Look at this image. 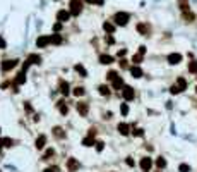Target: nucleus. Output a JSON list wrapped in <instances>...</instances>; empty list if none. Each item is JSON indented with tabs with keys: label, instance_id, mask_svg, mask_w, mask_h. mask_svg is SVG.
<instances>
[{
	"label": "nucleus",
	"instance_id": "46",
	"mask_svg": "<svg viewBox=\"0 0 197 172\" xmlns=\"http://www.w3.org/2000/svg\"><path fill=\"white\" fill-rule=\"evenodd\" d=\"M53 29L55 31H60V29H62V22H57V24L53 26Z\"/></svg>",
	"mask_w": 197,
	"mask_h": 172
},
{
	"label": "nucleus",
	"instance_id": "7",
	"mask_svg": "<svg viewBox=\"0 0 197 172\" xmlns=\"http://www.w3.org/2000/svg\"><path fill=\"white\" fill-rule=\"evenodd\" d=\"M75 108H77V112H79L82 117H86L87 112H89V103H87V102H77Z\"/></svg>",
	"mask_w": 197,
	"mask_h": 172
},
{
	"label": "nucleus",
	"instance_id": "27",
	"mask_svg": "<svg viewBox=\"0 0 197 172\" xmlns=\"http://www.w3.org/2000/svg\"><path fill=\"white\" fill-rule=\"evenodd\" d=\"M94 145H96V141H94V138H91V136H87V138L82 140V146H94Z\"/></svg>",
	"mask_w": 197,
	"mask_h": 172
},
{
	"label": "nucleus",
	"instance_id": "20",
	"mask_svg": "<svg viewBox=\"0 0 197 172\" xmlns=\"http://www.w3.org/2000/svg\"><path fill=\"white\" fill-rule=\"evenodd\" d=\"M27 60H29V64H41V57H40V55L38 54H29L27 55Z\"/></svg>",
	"mask_w": 197,
	"mask_h": 172
},
{
	"label": "nucleus",
	"instance_id": "34",
	"mask_svg": "<svg viewBox=\"0 0 197 172\" xmlns=\"http://www.w3.org/2000/svg\"><path fill=\"white\" fill-rule=\"evenodd\" d=\"M178 172H190V165L189 164H180L178 165Z\"/></svg>",
	"mask_w": 197,
	"mask_h": 172
},
{
	"label": "nucleus",
	"instance_id": "16",
	"mask_svg": "<svg viewBox=\"0 0 197 172\" xmlns=\"http://www.w3.org/2000/svg\"><path fill=\"white\" fill-rule=\"evenodd\" d=\"M26 83V71H21L19 74H17V78L14 79V84L19 86V84H24Z\"/></svg>",
	"mask_w": 197,
	"mask_h": 172
},
{
	"label": "nucleus",
	"instance_id": "9",
	"mask_svg": "<svg viewBox=\"0 0 197 172\" xmlns=\"http://www.w3.org/2000/svg\"><path fill=\"white\" fill-rule=\"evenodd\" d=\"M70 16H72V14H70V11H65V9H62V11L57 12V19H59V22H62V24L69 21Z\"/></svg>",
	"mask_w": 197,
	"mask_h": 172
},
{
	"label": "nucleus",
	"instance_id": "23",
	"mask_svg": "<svg viewBox=\"0 0 197 172\" xmlns=\"http://www.w3.org/2000/svg\"><path fill=\"white\" fill-rule=\"evenodd\" d=\"M57 105H59L60 114H62V115H67V114H69V107H67V103H65L64 100H60V102L57 103Z\"/></svg>",
	"mask_w": 197,
	"mask_h": 172
},
{
	"label": "nucleus",
	"instance_id": "2",
	"mask_svg": "<svg viewBox=\"0 0 197 172\" xmlns=\"http://www.w3.org/2000/svg\"><path fill=\"white\" fill-rule=\"evenodd\" d=\"M82 12V0H70V14L79 16Z\"/></svg>",
	"mask_w": 197,
	"mask_h": 172
},
{
	"label": "nucleus",
	"instance_id": "10",
	"mask_svg": "<svg viewBox=\"0 0 197 172\" xmlns=\"http://www.w3.org/2000/svg\"><path fill=\"white\" fill-rule=\"evenodd\" d=\"M50 43H52L50 36H40L36 40V47H38V48H45V47H48Z\"/></svg>",
	"mask_w": 197,
	"mask_h": 172
},
{
	"label": "nucleus",
	"instance_id": "17",
	"mask_svg": "<svg viewBox=\"0 0 197 172\" xmlns=\"http://www.w3.org/2000/svg\"><path fill=\"white\" fill-rule=\"evenodd\" d=\"M130 74H132V78H142V69H141V67H139V65H132V67H130Z\"/></svg>",
	"mask_w": 197,
	"mask_h": 172
},
{
	"label": "nucleus",
	"instance_id": "30",
	"mask_svg": "<svg viewBox=\"0 0 197 172\" xmlns=\"http://www.w3.org/2000/svg\"><path fill=\"white\" fill-rule=\"evenodd\" d=\"M2 143H4V146H5V148H11V146L16 145V141L11 140V138H2Z\"/></svg>",
	"mask_w": 197,
	"mask_h": 172
},
{
	"label": "nucleus",
	"instance_id": "41",
	"mask_svg": "<svg viewBox=\"0 0 197 172\" xmlns=\"http://www.w3.org/2000/svg\"><path fill=\"white\" fill-rule=\"evenodd\" d=\"M103 148H105V143H103V141H98V143H96V150L103 151Z\"/></svg>",
	"mask_w": 197,
	"mask_h": 172
},
{
	"label": "nucleus",
	"instance_id": "39",
	"mask_svg": "<svg viewBox=\"0 0 197 172\" xmlns=\"http://www.w3.org/2000/svg\"><path fill=\"white\" fill-rule=\"evenodd\" d=\"M125 164H127L129 167H135V162H134L132 157H127V158H125Z\"/></svg>",
	"mask_w": 197,
	"mask_h": 172
},
{
	"label": "nucleus",
	"instance_id": "40",
	"mask_svg": "<svg viewBox=\"0 0 197 172\" xmlns=\"http://www.w3.org/2000/svg\"><path fill=\"white\" fill-rule=\"evenodd\" d=\"M5 48H7V41L0 36V50H5Z\"/></svg>",
	"mask_w": 197,
	"mask_h": 172
},
{
	"label": "nucleus",
	"instance_id": "1",
	"mask_svg": "<svg viewBox=\"0 0 197 172\" xmlns=\"http://www.w3.org/2000/svg\"><path fill=\"white\" fill-rule=\"evenodd\" d=\"M129 19H130V16H129L127 12H117V14H115V17H113L115 24H118V26H127Z\"/></svg>",
	"mask_w": 197,
	"mask_h": 172
},
{
	"label": "nucleus",
	"instance_id": "12",
	"mask_svg": "<svg viewBox=\"0 0 197 172\" xmlns=\"http://www.w3.org/2000/svg\"><path fill=\"white\" fill-rule=\"evenodd\" d=\"M45 145H46V136L45 134H40L36 138V141H34V146H36L38 150H43L45 148Z\"/></svg>",
	"mask_w": 197,
	"mask_h": 172
},
{
	"label": "nucleus",
	"instance_id": "48",
	"mask_svg": "<svg viewBox=\"0 0 197 172\" xmlns=\"http://www.w3.org/2000/svg\"><path fill=\"white\" fill-rule=\"evenodd\" d=\"M45 172H57V167H48V169H45Z\"/></svg>",
	"mask_w": 197,
	"mask_h": 172
},
{
	"label": "nucleus",
	"instance_id": "3",
	"mask_svg": "<svg viewBox=\"0 0 197 172\" xmlns=\"http://www.w3.org/2000/svg\"><path fill=\"white\" fill-rule=\"evenodd\" d=\"M122 97L125 102H132L134 98H135V90H134L132 86H125L122 90Z\"/></svg>",
	"mask_w": 197,
	"mask_h": 172
},
{
	"label": "nucleus",
	"instance_id": "15",
	"mask_svg": "<svg viewBox=\"0 0 197 172\" xmlns=\"http://www.w3.org/2000/svg\"><path fill=\"white\" fill-rule=\"evenodd\" d=\"M100 64H103V65L113 64V57H112V55H106V54H101V55H100Z\"/></svg>",
	"mask_w": 197,
	"mask_h": 172
},
{
	"label": "nucleus",
	"instance_id": "13",
	"mask_svg": "<svg viewBox=\"0 0 197 172\" xmlns=\"http://www.w3.org/2000/svg\"><path fill=\"white\" fill-rule=\"evenodd\" d=\"M112 86H113V90H118V91H120V90H123V88H125L123 78H120V76H118L117 79H113V81H112Z\"/></svg>",
	"mask_w": 197,
	"mask_h": 172
},
{
	"label": "nucleus",
	"instance_id": "49",
	"mask_svg": "<svg viewBox=\"0 0 197 172\" xmlns=\"http://www.w3.org/2000/svg\"><path fill=\"white\" fill-rule=\"evenodd\" d=\"M106 41H108V43H110V45H112V43H115V40H113V38H112V36H108V38H106Z\"/></svg>",
	"mask_w": 197,
	"mask_h": 172
},
{
	"label": "nucleus",
	"instance_id": "5",
	"mask_svg": "<svg viewBox=\"0 0 197 172\" xmlns=\"http://www.w3.org/2000/svg\"><path fill=\"white\" fill-rule=\"evenodd\" d=\"M139 165H141L142 172H149L151 167H153V158H151V157H142L141 162H139Z\"/></svg>",
	"mask_w": 197,
	"mask_h": 172
},
{
	"label": "nucleus",
	"instance_id": "45",
	"mask_svg": "<svg viewBox=\"0 0 197 172\" xmlns=\"http://www.w3.org/2000/svg\"><path fill=\"white\" fill-rule=\"evenodd\" d=\"M125 54H127V50H125V48H123V50H118V57H125Z\"/></svg>",
	"mask_w": 197,
	"mask_h": 172
},
{
	"label": "nucleus",
	"instance_id": "43",
	"mask_svg": "<svg viewBox=\"0 0 197 172\" xmlns=\"http://www.w3.org/2000/svg\"><path fill=\"white\" fill-rule=\"evenodd\" d=\"M120 67H122V69H127V60L125 59H120Z\"/></svg>",
	"mask_w": 197,
	"mask_h": 172
},
{
	"label": "nucleus",
	"instance_id": "31",
	"mask_svg": "<svg viewBox=\"0 0 197 172\" xmlns=\"http://www.w3.org/2000/svg\"><path fill=\"white\" fill-rule=\"evenodd\" d=\"M156 167H158V169H165V167H166V160L163 158V157H158V160H156Z\"/></svg>",
	"mask_w": 197,
	"mask_h": 172
},
{
	"label": "nucleus",
	"instance_id": "51",
	"mask_svg": "<svg viewBox=\"0 0 197 172\" xmlns=\"http://www.w3.org/2000/svg\"><path fill=\"white\" fill-rule=\"evenodd\" d=\"M2 146H4V143H2V140H0V150H2Z\"/></svg>",
	"mask_w": 197,
	"mask_h": 172
},
{
	"label": "nucleus",
	"instance_id": "36",
	"mask_svg": "<svg viewBox=\"0 0 197 172\" xmlns=\"http://www.w3.org/2000/svg\"><path fill=\"white\" fill-rule=\"evenodd\" d=\"M120 112H122V115H127L129 114V105L127 103H120Z\"/></svg>",
	"mask_w": 197,
	"mask_h": 172
},
{
	"label": "nucleus",
	"instance_id": "21",
	"mask_svg": "<svg viewBox=\"0 0 197 172\" xmlns=\"http://www.w3.org/2000/svg\"><path fill=\"white\" fill-rule=\"evenodd\" d=\"M72 95H74V97H84L86 95V90H84V86H75L74 90H72Z\"/></svg>",
	"mask_w": 197,
	"mask_h": 172
},
{
	"label": "nucleus",
	"instance_id": "47",
	"mask_svg": "<svg viewBox=\"0 0 197 172\" xmlns=\"http://www.w3.org/2000/svg\"><path fill=\"white\" fill-rule=\"evenodd\" d=\"M139 54H141V55L146 54V47H144V45H142V47H139Z\"/></svg>",
	"mask_w": 197,
	"mask_h": 172
},
{
	"label": "nucleus",
	"instance_id": "11",
	"mask_svg": "<svg viewBox=\"0 0 197 172\" xmlns=\"http://www.w3.org/2000/svg\"><path fill=\"white\" fill-rule=\"evenodd\" d=\"M166 59H168V62H170L171 65H176V64H180L182 62V55L176 54V52H173V54H170Z\"/></svg>",
	"mask_w": 197,
	"mask_h": 172
},
{
	"label": "nucleus",
	"instance_id": "29",
	"mask_svg": "<svg viewBox=\"0 0 197 172\" xmlns=\"http://www.w3.org/2000/svg\"><path fill=\"white\" fill-rule=\"evenodd\" d=\"M52 157H55V150L53 148H48V150L45 151V155H43V160H50Z\"/></svg>",
	"mask_w": 197,
	"mask_h": 172
},
{
	"label": "nucleus",
	"instance_id": "53",
	"mask_svg": "<svg viewBox=\"0 0 197 172\" xmlns=\"http://www.w3.org/2000/svg\"><path fill=\"white\" fill-rule=\"evenodd\" d=\"M0 131H2V129H0Z\"/></svg>",
	"mask_w": 197,
	"mask_h": 172
},
{
	"label": "nucleus",
	"instance_id": "4",
	"mask_svg": "<svg viewBox=\"0 0 197 172\" xmlns=\"http://www.w3.org/2000/svg\"><path fill=\"white\" fill-rule=\"evenodd\" d=\"M65 169H67L69 172H75L77 169H79V160L74 158V157L67 158V162H65Z\"/></svg>",
	"mask_w": 197,
	"mask_h": 172
},
{
	"label": "nucleus",
	"instance_id": "18",
	"mask_svg": "<svg viewBox=\"0 0 197 172\" xmlns=\"http://www.w3.org/2000/svg\"><path fill=\"white\" fill-rule=\"evenodd\" d=\"M137 31L142 35V36H148V33H149V26L146 24V22H139L137 24Z\"/></svg>",
	"mask_w": 197,
	"mask_h": 172
},
{
	"label": "nucleus",
	"instance_id": "50",
	"mask_svg": "<svg viewBox=\"0 0 197 172\" xmlns=\"http://www.w3.org/2000/svg\"><path fill=\"white\" fill-rule=\"evenodd\" d=\"M84 2H87V4H94L96 0H84Z\"/></svg>",
	"mask_w": 197,
	"mask_h": 172
},
{
	"label": "nucleus",
	"instance_id": "28",
	"mask_svg": "<svg viewBox=\"0 0 197 172\" xmlns=\"http://www.w3.org/2000/svg\"><path fill=\"white\" fill-rule=\"evenodd\" d=\"M189 72L197 74V60H190V62H189Z\"/></svg>",
	"mask_w": 197,
	"mask_h": 172
},
{
	"label": "nucleus",
	"instance_id": "22",
	"mask_svg": "<svg viewBox=\"0 0 197 172\" xmlns=\"http://www.w3.org/2000/svg\"><path fill=\"white\" fill-rule=\"evenodd\" d=\"M74 71H75V72H79L82 78H87V71L84 69V65H82V64H75L74 65Z\"/></svg>",
	"mask_w": 197,
	"mask_h": 172
},
{
	"label": "nucleus",
	"instance_id": "42",
	"mask_svg": "<svg viewBox=\"0 0 197 172\" xmlns=\"http://www.w3.org/2000/svg\"><path fill=\"white\" fill-rule=\"evenodd\" d=\"M87 136L94 138V136H96V127H91V129H89V133H87Z\"/></svg>",
	"mask_w": 197,
	"mask_h": 172
},
{
	"label": "nucleus",
	"instance_id": "26",
	"mask_svg": "<svg viewBox=\"0 0 197 172\" xmlns=\"http://www.w3.org/2000/svg\"><path fill=\"white\" fill-rule=\"evenodd\" d=\"M103 29H105V31H106L108 35H112V33L115 31V26H113V24H112L110 21H106V22H103Z\"/></svg>",
	"mask_w": 197,
	"mask_h": 172
},
{
	"label": "nucleus",
	"instance_id": "14",
	"mask_svg": "<svg viewBox=\"0 0 197 172\" xmlns=\"http://www.w3.org/2000/svg\"><path fill=\"white\" fill-rule=\"evenodd\" d=\"M117 129H118V133H120L122 136H129V133H130V126L125 124V122H120L117 126Z\"/></svg>",
	"mask_w": 197,
	"mask_h": 172
},
{
	"label": "nucleus",
	"instance_id": "54",
	"mask_svg": "<svg viewBox=\"0 0 197 172\" xmlns=\"http://www.w3.org/2000/svg\"><path fill=\"white\" fill-rule=\"evenodd\" d=\"M0 172H2V170H0Z\"/></svg>",
	"mask_w": 197,
	"mask_h": 172
},
{
	"label": "nucleus",
	"instance_id": "8",
	"mask_svg": "<svg viewBox=\"0 0 197 172\" xmlns=\"http://www.w3.org/2000/svg\"><path fill=\"white\" fill-rule=\"evenodd\" d=\"M59 91L64 95V97H67V95H70V84L67 83V81L60 79L59 81Z\"/></svg>",
	"mask_w": 197,
	"mask_h": 172
},
{
	"label": "nucleus",
	"instance_id": "25",
	"mask_svg": "<svg viewBox=\"0 0 197 172\" xmlns=\"http://www.w3.org/2000/svg\"><path fill=\"white\" fill-rule=\"evenodd\" d=\"M176 86L180 88V91H185V90H187V81H185V78H176Z\"/></svg>",
	"mask_w": 197,
	"mask_h": 172
},
{
	"label": "nucleus",
	"instance_id": "24",
	"mask_svg": "<svg viewBox=\"0 0 197 172\" xmlns=\"http://www.w3.org/2000/svg\"><path fill=\"white\" fill-rule=\"evenodd\" d=\"M98 91H100V95H103V97H108V95H110V88H108V84H100L98 86Z\"/></svg>",
	"mask_w": 197,
	"mask_h": 172
},
{
	"label": "nucleus",
	"instance_id": "32",
	"mask_svg": "<svg viewBox=\"0 0 197 172\" xmlns=\"http://www.w3.org/2000/svg\"><path fill=\"white\" fill-rule=\"evenodd\" d=\"M50 40H52V43H53V45H60V43H62V36H60V35H52V36H50Z\"/></svg>",
	"mask_w": 197,
	"mask_h": 172
},
{
	"label": "nucleus",
	"instance_id": "52",
	"mask_svg": "<svg viewBox=\"0 0 197 172\" xmlns=\"http://www.w3.org/2000/svg\"><path fill=\"white\" fill-rule=\"evenodd\" d=\"M195 93H197V88H195Z\"/></svg>",
	"mask_w": 197,
	"mask_h": 172
},
{
	"label": "nucleus",
	"instance_id": "38",
	"mask_svg": "<svg viewBox=\"0 0 197 172\" xmlns=\"http://www.w3.org/2000/svg\"><path fill=\"white\" fill-rule=\"evenodd\" d=\"M170 93H171V95H178V93H182V91H180V88H178L176 84H173L170 88Z\"/></svg>",
	"mask_w": 197,
	"mask_h": 172
},
{
	"label": "nucleus",
	"instance_id": "35",
	"mask_svg": "<svg viewBox=\"0 0 197 172\" xmlns=\"http://www.w3.org/2000/svg\"><path fill=\"white\" fill-rule=\"evenodd\" d=\"M132 62H134V65L141 64V62H142V55H141V54H135V55L132 57Z\"/></svg>",
	"mask_w": 197,
	"mask_h": 172
},
{
	"label": "nucleus",
	"instance_id": "44",
	"mask_svg": "<svg viewBox=\"0 0 197 172\" xmlns=\"http://www.w3.org/2000/svg\"><path fill=\"white\" fill-rule=\"evenodd\" d=\"M29 65H31V64H29V60H24V64H22V71H27V69H29Z\"/></svg>",
	"mask_w": 197,
	"mask_h": 172
},
{
	"label": "nucleus",
	"instance_id": "33",
	"mask_svg": "<svg viewBox=\"0 0 197 172\" xmlns=\"http://www.w3.org/2000/svg\"><path fill=\"white\" fill-rule=\"evenodd\" d=\"M117 78H118V72H117V71H110V72L106 74V79H108V81H113V79H117Z\"/></svg>",
	"mask_w": 197,
	"mask_h": 172
},
{
	"label": "nucleus",
	"instance_id": "19",
	"mask_svg": "<svg viewBox=\"0 0 197 172\" xmlns=\"http://www.w3.org/2000/svg\"><path fill=\"white\" fill-rule=\"evenodd\" d=\"M52 133H53V136H55V138H59V140H64V138H65V131L62 127H59V126L52 129Z\"/></svg>",
	"mask_w": 197,
	"mask_h": 172
},
{
	"label": "nucleus",
	"instance_id": "6",
	"mask_svg": "<svg viewBox=\"0 0 197 172\" xmlns=\"http://www.w3.org/2000/svg\"><path fill=\"white\" fill-rule=\"evenodd\" d=\"M17 65V60L16 59H7L2 62V72H9L11 69H14Z\"/></svg>",
	"mask_w": 197,
	"mask_h": 172
},
{
	"label": "nucleus",
	"instance_id": "37",
	"mask_svg": "<svg viewBox=\"0 0 197 172\" xmlns=\"http://www.w3.org/2000/svg\"><path fill=\"white\" fill-rule=\"evenodd\" d=\"M132 134L135 136V138H142V136H144V129H134Z\"/></svg>",
	"mask_w": 197,
	"mask_h": 172
}]
</instances>
